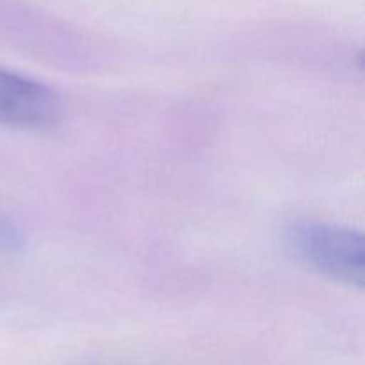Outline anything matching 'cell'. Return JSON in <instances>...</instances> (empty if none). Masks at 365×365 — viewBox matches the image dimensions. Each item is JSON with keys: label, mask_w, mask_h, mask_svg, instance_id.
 Wrapping results in <instances>:
<instances>
[{"label": "cell", "mask_w": 365, "mask_h": 365, "mask_svg": "<svg viewBox=\"0 0 365 365\" xmlns=\"http://www.w3.org/2000/svg\"><path fill=\"white\" fill-rule=\"evenodd\" d=\"M285 239L291 252L312 269L346 285L364 287L362 232L321 221H296L287 228Z\"/></svg>", "instance_id": "cell-1"}, {"label": "cell", "mask_w": 365, "mask_h": 365, "mask_svg": "<svg viewBox=\"0 0 365 365\" xmlns=\"http://www.w3.org/2000/svg\"><path fill=\"white\" fill-rule=\"evenodd\" d=\"M61 114L63 103L52 88L0 70V125L48 127Z\"/></svg>", "instance_id": "cell-2"}]
</instances>
